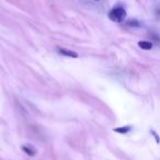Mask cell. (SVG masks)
<instances>
[{
  "label": "cell",
  "instance_id": "obj_1",
  "mask_svg": "<svg viewBox=\"0 0 160 160\" xmlns=\"http://www.w3.org/2000/svg\"><path fill=\"white\" fill-rule=\"evenodd\" d=\"M126 17V11L123 8H114L109 12V19L113 22H122Z\"/></svg>",
  "mask_w": 160,
  "mask_h": 160
},
{
  "label": "cell",
  "instance_id": "obj_2",
  "mask_svg": "<svg viewBox=\"0 0 160 160\" xmlns=\"http://www.w3.org/2000/svg\"><path fill=\"white\" fill-rule=\"evenodd\" d=\"M58 54L62 56H66V57H70V58H77L78 57V54L74 50H70V49L67 48H62V47H58L57 49Z\"/></svg>",
  "mask_w": 160,
  "mask_h": 160
},
{
  "label": "cell",
  "instance_id": "obj_3",
  "mask_svg": "<svg viewBox=\"0 0 160 160\" xmlns=\"http://www.w3.org/2000/svg\"><path fill=\"white\" fill-rule=\"evenodd\" d=\"M115 133H118V134H121V135H126V134H128V133L132 131V127L129 125L127 126H121V127H118V128H114L113 129Z\"/></svg>",
  "mask_w": 160,
  "mask_h": 160
},
{
  "label": "cell",
  "instance_id": "obj_4",
  "mask_svg": "<svg viewBox=\"0 0 160 160\" xmlns=\"http://www.w3.org/2000/svg\"><path fill=\"white\" fill-rule=\"evenodd\" d=\"M138 46L141 49L150 50L153 47V44L151 42H148V41H140V42H138Z\"/></svg>",
  "mask_w": 160,
  "mask_h": 160
},
{
  "label": "cell",
  "instance_id": "obj_5",
  "mask_svg": "<svg viewBox=\"0 0 160 160\" xmlns=\"http://www.w3.org/2000/svg\"><path fill=\"white\" fill-rule=\"evenodd\" d=\"M22 151H23V153H25L28 156H31V157L35 156V153H36V151H35L33 148L28 147V146H22Z\"/></svg>",
  "mask_w": 160,
  "mask_h": 160
},
{
  "label": "cell",
  "instance_id": "obj_6",
  "mask_svg": "<svg viewBox=\"0 0 160 160\" xmlns=\"http://www.w3.org/2000/svg\"><path fill=\"white\" fill-rule=\"evenodd\" d=\"M126 24H127L128 27H132V28H138V27H140V23H139L137 20H134V19L128 20V21L126 22Z\"/></svg>",
  "mask_w": 160,
  "mask_h": 160
},
{
  "label": "cell",
  "instance_id": "obj_7",
  "mask_svg": "<svg viewBox=\"0 0 160 160\" xmlns=\"http://www.w3.org/2000/svg\"><path fill=\"white\" fill-rule=\"evenodd\" d=\"M153 136L156 137V140H157V143H159V139H158V136H157V134H156L155 132H153Z\"/></svg>",
  "mask_w": 160,
  "mask_h": 160
},
{
  "label": "cell",
  "instance_id": "obj_8",
  "mask_svg": "<svg viewBox=\"0 0 160 160\" xmlns=\"http://www.w3.org/2000/svg\"><path fill=\"white\" fill-rule=\"evenodd\" d=\"M96 1H99V0H96Z\"/></svg>",
  "mask_w": 160,
  "mask_h": 160
}]
</instances>
